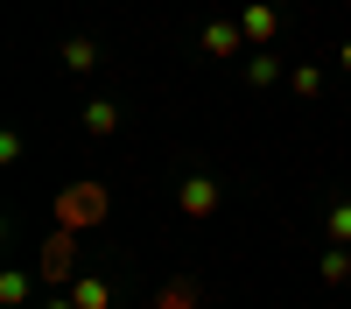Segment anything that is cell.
Instances as JSON below:
<instances>
[{"label": "cell", "mask_w": 351, "mask_h": 309, "mask_svg": "<svg viewBox=\"0 0 351 309\" xmlns=\"http://www.w3.org/2000/svg\"><path fill=\"white\" fill-rule=\"evenodd\" d=\"M176 211H183V218H211L218 211V183L211 176H183V183H176Z\"/></svg>", "instance_id": "obj_3"}, {"label": "cell", "mask_w": 351, "mask_h": 309, "mask_svg": "<svg viewBox=\"0 0 351 309\" xmlns=\"http://www.w3.org/2000/svg\"><path fill=\"white\" fill-rule=\"evenodd\" d=\"M239 28H246V42H260V49H267V42L281 36V14L267 8V0H246V8H239Z\"/></svg>", "instance_id": "obj_4"}, {"label": "cell", "mask_w": 351, "mask_h": 309, "mask_svg": "<svg viewBox=\"0 0 351 309\" xmlns=\"http://www.w3.org/2000/svg\"><path fill=\"white\" fill-rule=\"evenodd\" d=\"M324 281H330V288L351 281V246H330V253H324Z\"/></svg>", "instance_id": "obj_11"}, {"label": "cell", "mask_w": 351, "mask_h": 309, "mask_svg": "<svg viewBox=\"0 0 351 309\" xmlns=\"http://www.w3.org/2000/svg\"><path fill=\"white\" fill-rule=\"evenodd\" d=\"M43 309H77V302H71V295H56V302H43Z\"/></svg>", "instance_id": "obj_15"}, {"label": "cell", "mask_w": 351, "mask_h": 309, "mask_svg": "<svg viewBox=\"0 0 351 309\" xmlns=\"http://www.w3.org/2000/svg\"><path fill=\"white\" fill-rule=\"evenodd\" d=\"M324 232H330L337 246H351V204H330V211H324Z\"/></svg>", "instance_id": "obj_14"}, {"label": "cell", "mask_w": 351, "mask_h": 309, "mask_svg": "<svg viewBox=\"0 0 351 309\" xmlns=\"http://www.w3.org/2000/svg\"><path fill=\"white\" fill-rule=\"evenodd\" d=\"M49 211H56V225H71V232H92V225H106L112 197H106V183H64Z\"/></svg>", "instance_id": "obj_1"}, {"label": "cell", "mask_w": 351, "mask_h": 309, "mask_svg": "<svg viewBox=\"0 0 351 309\" xmlns=\"http://www.w3.org/2000/svg\"><path fill=\"white\" fill-rule=\"evenodd\" d=\"M239 49H246L239 21H211V28H204V56H239Z\"/></svg>", "instance_id": "obj_5"}, {"label": "cell", "mask_w": 351, "mask_h": 309, "mask_svg": "<svg viewBox=\"0 0 351 309\" xmlns=\"http://www.w3.org/2000/svg\"><path fill=\"white\" fill-rule=\"evenodd\" d=\"M337 64H344V71H351V42H344V49H337Z\"/></svg>", "instance_id": "obj_16"}, {"label": "cell", "mask_w": 351, "mask_h": 309, "mask_svg": "<svg viewBox=\"0 0 351 309\" xmlns=\"http://www.w3.org/2000/svg\"><path fill=\"white\" fill-rule=\"evenodd\" d=\"M71 302H77V309H112V288H106L99 274H77V281H71Z\"/></svg>", "instance_id": "obj_6"}, {"label": "cell", "mask_w": 351, "mask_h": 309, "mask_svg": "<svg viewBox=\"0 0 351 309\" xmlns=\"http://www.w3.org/2000/svg\"><path fill=\"white\" fill-rule=\"evenodd\" d=\"M84 134H120V106L92 99V106H84Z\"/></svg>", "instance_id": "obj_10"}, {"label": "cell", "mask_w": 351, "mask_h": 309, "mask_svg": "<svg viewBox=\"0 0 351 309\" xmlns=\"http://www.w3.org/2000/svg\"><path fill=\"white\" fill-rule=\"evenodd\" d=\"M281 77V64H274V49H260L253 64H246V84H260V92H267V84Z\"/></svg>", "instance_id": "obj_12"}, {"label": "cell", "mask_w": 351, "mask_h": 309, "mask_svg": "<svg viewBox=\"0 0 351 309\" xmlns=\"http://www.w3.org/2000/svg\"><path fill=\"white\" fill-rule=\"evenodd\" d=\"M36 274H43V281H77V232H71V225H49Z\"/></svg>", "instance_id": "obj_2"}, {"label": "cell", "mask_w": 351, "mask_h": 309, "mask_svg": "<svg viewBox=\"0 0 351 309\" xmlns=\"http://www.w3.org/2000/svg\"><path fill=\"white\" fill-rule=\"evenodd\" d=\"M155 309H197V281H190V274H176L169 288L155 295Z\"/></svg>", "instance_id": "obj_9"}, {"label": "cell", "mask_w": 351, "mask_h": 309, "mask_svg": "<svg viewBox=\"0 0 351 309\" xmlns=\"http://www.w3.org/2000/svg\"><path fill=\"white\" fill-rule=\"evenodd\" d=\"M288 84H295V99H316V92H324V71H316V64H295Z\"/></svg>", "instance_id": "obj_13"}, {"label": "cell", "mask_w": 351, "mask_h": 309, "mask_svg": "<svg viewBox=\"0 0 351 309\" xmlns=\"http://www.w3.org/2000/svg\"><path fill=\"white\" fill-rule=\"evenodd\" d=\"M64 64H71L77 77H92V71H99V42H92V36H71V42H64Z\"/></svg>", "instance_id": "obj_7"}, {"label": "cell", "mask_w": 351, "mask_h": 309, "mask_svg": "<svg viewBox=\"0 0 351 309\" xmlns=\"http://www.w3.org/2000/svg\"><path fill=\"white\" fill-rule=\"evenodd\" d=\"M28 295H36V274H21V267H8V274H0V302H8V309H21Z\"/></svg>", "instance_id": "obj_8"}]
</instances>
